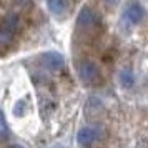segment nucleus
<instances>
[{
    "label": "nucleus",
    "mask_w": 148,
    "mask_h": 148,
    "mask_svg": "<svg viewBox=\"0 0 148 148\" xmlns=\"http://www.w3.org/2000/svg\"><path fill=\"white\" fill-rule=\"evenodd\" d=\"M103 32V22L101 17L93 8L83 7L80 10V14L77 17V34L80 35L82 38L87 40H93L98 38Z\"/></svg>",
    "instance_id": "obj_1"
},
{
    "label": "nucleus",
    "mask_w": 148,
    "mask_h": 148,
    "mask_svg": "<svg viewBox=\"0 0 148 148\" xmlns=\"http://www.w3.org/2000/svg\"><path fill=\"white\" fill-rule=\"evenodd\" d=\"M18 28H20V18L17 14H7L0 18V55L12 48Z\"/></svg>",
    "instance_id": "obj_2"
},
{
    "label": "nucleus",
    "mask_w": 148,
    "mask_h": 148,
    "mask_svg": "<svg viewBox=\"0 0 148 148\" xmlns=\"http://www.w3.org/2000/svg\"><path fill=\"white\" fill-rule=\"evenodd\" d=\"M77 72H78V77L80 80L85 83V85H97L100 83L101 80V73L98 65L92 60H82L78 62L77 65Z\"/></svg>",
    "instance_id": "obj_3"
},
{
    "label": "nucleus",
    "mask_w": 148,
    "mask_h": 148,
    "mask_svg": "<svg viewBox=\"0 0 148 148\" xmlns=\"http://www.w3.org/2000/svg\"><path fill=\"white\" fill-rule=\"evenodd\" d=\"M145 17V8L141 7V3L138 2H130L123 12V17H121V22H123V27L132 28L135 25H138Z\"/></svg>",
    "instance_id": "obj_4"
},
{
    "label": "nucleus",
    "mask_w": 148,
    "mask_h": 148,
    "mask_svg": "<svg viewBox=\"0 0 148 148\" xmlns=\"http://www.w3.org/2000/svg\"><path fill=\"white\" fill-rule=\"evenodd\" d=\"M42 63H43V67H47L48 70H62L63 65H65V60H63V57H62L58 52H45V53L40 57Z\"/></svg>",
    "instance_id": "obj_5"
},
{
    "label": "nucleus",
    "mask_w": 148,
    "mask_h": 148,
    "mask_svg": "<svg viewBox=\"0 0 148 148\" xmlns=\"http://www.w3.org/2000/svg\"><path fill=\"white\" fill-rule=\"evenodd\" d=\"M70 5H72L70 0H47L48 10L55 17H65L70 10Z\"/></svg>",
    "instance_id": "obj_6"
},
{
    "label": "nucleus",
    "mask_w": 148,
    "mask_h": 148,
    "mask_svg": "<svg viewBox=\"0 0 148 148\" xmlns=\"http://www.w3.org/2000/svg\"><path fill=\"white\" fill-rule=\"evenodd\" d=\"M97 138H98V133H97V130L92 128V127L82 128L80 132L77 133V141L80 143L82 147H88V145H92Z\"/></svg>",
    "instance_id": "obj_7"
},
{
    "label": "nucleus",
    "mask_w": 148,
    "mask_h": 148,
    "mask_svg": "<svg viewBox=\"0 0 148 148\" xmlns=\"http://www.w3.org/2000/svg\"><path fill=\"white\" fill-rule=\"evenodd\" d=\"M120 85L123 88H132L135 85V75L132 68H125L120 72Z\"/></svg>",
    "instance_id": "obj_8"
},
{
    "label": "nucleus",
    "mask_w": 148,
    "mask_h": 148,
    "mask_svg": "<svg viewBox=\"0 0 148 148\" xmlns=\"http://www.w3.org/2000/svg\"><path fill=\"white\" fill-rule=\"evenodd\" d=\"M8 138H10V128L7 125L3 112L0 110V141H7Z\"/></svg>",
    "instance_id": "obj_9"
},
{
    "label": "nucleus",
    "mask_w": 148,
    "mask_h": 148,
    "mask_svg": "<svg viewBox=\"0 0 148 148\" xmlns=\"http://www.w3.org/2000/svg\"><path fill=\"white\" fill-rule=\"evenodd\" d=\"M118 2H120V0H105V3H107V5H110V7H115Z\"/></svg>",
    "instance_id": "obj_10"
},
{
    "label": "nucleus",
    "mask_w": 148,
    "mask_h": 148,
    "mask_svg": "<svg viewBox=\"0 0 148 148\" xmlns=\"http://www.w3.org/2000/svg\"><path fill=\"white\" fill-rule=\"evenodd\" d=\"M10 148H23V147H20V145H12Z\"/></svg>",
    "instance_id": "obj_11"
},
{
    "label": "nucleus",
    "mask_w": 148,
    "mask_h": 148,
    "mask_svg": "<svg viewBox=\"0 0 148 148\" xmlns=\"http://www.w3.org/2000/svg\"><path fill=\"white\" fill-rule=\"evenodd\" d=\"M50 148H65V147H62V145H55V147H50Z\"/></svg>",
    "instance_id": "obj_12"
},
{
    "label": "nucleus",
    "mask_w": 148,
    "mask_h": 148,
    "mask_svg": "<svg viewBox=\"0 0 148 148\" xmlns=\"http://www.w3.org/2000/svg\"><path fill=\"white\" fill-rule=\"evenodd\" d=\"M70 2H72V3H73V0H70Z\"/></svg>",
    "instance_id": "obj_13"
}]
</instances>
